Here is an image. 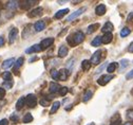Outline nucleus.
<instances>
[{"mask_svg":"<svg viewBox=\"0 0 133 125\" xmlns=\"http://www.w3.org/2000/svg\"><path fill=\"white\" fill-rule=\"evenodd\" d=\"M84 39H85V34L81 31H77L72 35V36L68 37V43H69L70 46L75 47V46L81 44L82 41H84Z\"/></svg>","mask_w":133,"mask_h":125,"instance_id":"f257e3e1","label":"nucleus"},{"mask_svg":"<svg viewBox=\"0 0 133 125\" xmlns=\"http://www.w3.org/2000/svg\"><path fill=\"white\" fill-rule=\"evenodd\" d=\"M25 104L28 107H30V108H34V107L37 105V98L35 94L33 93H30L25 97Z\"/></svg>","mask_w":133,"mask_h":125,"instance_id":"f03ea898","label":"nucleus"},{"mask_svg":"<svg viewBox=\"0 0 133 125\" xmlns=\"http://www.w3.org/2000/svg\"><path fill=\"white\" fill-rule=\"evenodd\" d=\"M113 79H114V75H112V74H105V75H102L101 78L98 79L97 83H98V85H101V86H105V85H107Z\"/></svg>","mask_w":133,"mask_h":125,"instance_id":"7ed1b4c3","label":"nucleus"},{"mask_svg":"<svg viewBox=\"0 0 133 125\" xmlns=\"http://www.w3.org/2000/svg\"><path fill=\"white\" fill-rule=\"evenodd\" d=\"M86 11V9L85 8H80V9H78L77 11H75L74 13H72L71 15H69V17L66 18V21H72V20H74V19H76L78 16H80L82 13H84Z\"/></svg>","mask_w":133,"mask_h":125,"instance_id":"20e7f679","label":"nucleus"},{"mask_svg":"<svg viewBox=\"0 0 133 125\" xmlns=\"http://www.w3.org/2000/svg\"><path fill=\"white\" fill-rule=\"evenodd\" d=\"M54 43V38L53 37H49V38H44L43 40H41V43L39 44V46L41 47V49H48L49 47H51Z\"/></svg>","mask_w":133,"mask_h":125,"instance_id":"39448f33","label":"nucleus"},{"mask_svg":"<svg viewBox=\"0 0 133 125\" xmlns=\"http://www.w3.org/2000/svg\"><path fill=\"white\" fill-rule=\"evenodd\" d=\"M17 36H18V29L17 28H13L9 33V41H10V44H14L16 38H17Z\"/></svg>","mask_w":133,"mask_h":125,"instance_id":"423d86ee","label":"nucleus"},{"mask_svg":"<svg viewBox=\"0 0 133 125\" xmlns=\"http://www.w3.org/2000/svg\"><path fill=\"white\" fill-rule=\"evenodd\" d=\"M101 54H102V52L99 51V50H97V51H95L94 53H93V55H92V57H91V64H93V65H98L99 63H101Z\"/></svg>","mask_w":133,"mask_h":125,"instance_id":"0eeeda50","label":"nucleus"},{"mask_svg":"<svg viewBox=\"0 0 133 125\" xmlns=\"http://www.w3.org/2000/svg\"><path fill=\"white\" fill-rule=\"evenodd\" d=\"M42 12H43V9L40 8V7H38V8L34 9V10H32V11L28 14V16L30 17V18H34V17L41 16V15H42Z\"/></svg>","mask_w":133,"mask_h":125,"instance_id":"6e6552de","label":"nucleus"},{"mask_svg":"<svg viewBox=\"0 0 133 125\" xmlns=\"http://www.w3.org/2000/svg\"><path fill=\"white\" fill-rule=\"evenodd\" d=\"M106 12H107V8H106V5L103 4V3L98 4V5L95 8V13H96V15H98V16H103V15H105Z\"/></svg>","mask_w":133,"mask_h":125,"instance_id":"1a4fd4ad","label":"nucleus"},{"mask_svg":"<svg viewBox=\"0 0 133 125\" xmlns=\"http://www.w3.org/2000/svg\"><path fill=\"white\" fill-rule=\"evenodd\" d=\"M113 39V35L112 33H105L103 36H102V44H105V45H108L112 41Z\"/></svg>","mask_w":133,"mask_h":125,"instance_id":"9d476101","label":"nucleus"},{"mask_svg":"<svg viewBox=\"0 0 133 125\" xmlns=\"http://www.w3.org/2000/svg\"><path fill=\"white\" fill-rule=\"evenodd\" d=\"M45 27H46V23H45V21H43V20H39V21H37V22L34 25V29H35L36 32H41L42 30L45 29Z\"/></svg>","mask_w":133,"mask_h":125,"instance_id":"9b49d317","label":"nucleus"},{"mask_svg":"<svg viewBox=\"0 0 133 125\" xmlns=\"http://www.w3.org/2000/svg\"><path fill=\"white\" fill-rule=\"evenodd\" d=\"M60 88H61V87H60V85H59V84H57V83H54V82L50 83V92H51V93L59 92Z\"/></svg>","mask_w":133,"mask_h":125,"instance_id":"f8f14e48","label":"nucleus"},{"mask_svg":"<svg viewBox=\"0 0 133 125\" xmlns=\"http://www.w3.org/2000/svg\"><path fill=\"white\" fill-rule=\"evenodd\" d=\"M58 72H59V80L60 81H65L66 79H68L69 74H70L69 71L66 70V69H64V68L63 69H60Z\"/></svg>","mask_w":133,"mask_h":125,"instance_id":"ddd939ff","label":"nucleus"},{"mask_svg":"<svg viewBox=\"0 0 133 125\" xmlns=\"http://www.w3.org/2000/svg\"><path fill=\"white\" fill-rule=\"evenodd\" d=\"M18 3H19L18 1H9V2H6L5 8L8 10H10V11H15L16 9L18 8V5H19Z\"/></svg>","mask_w":133,"mask_h":125,"instance_id":"4468645a","label":"nucleus"},{"mask_svg":"<svg viewBox=\"0 0 133 125\" xmlns=\"http://www.w3.org/2000/svg\"><path fill=\"white\" fill-rule=\"evenodd\" d=\"M42 49H41V47L39 46V45H34V46H32V47H30L29 49H26L25 50V53H38V52H40Z\"/></svg>","mask_w":133,"mask_h":125,"instance_id":"2eb2a0df","label":"nucleus"},{"mask_svg":"<svg viewBox=\"0 0 133 125\" xmlns=\"http://www.w3.org/2000/svg\"><path fill=\"white\" fill-rule=\"evenodd\" d=\"M68 52H69V50H68V48H66L65 46H60V48H59V50H58V56L59 57H65L66 55H68Z\"/></svg>","mask_w":133,"mask_h":125,"instance_id":"dca6fc26","label":"nucleus"},{"mask_svg":"<svg viewBox=\"0 0 133 125\" xmlns=\"http://www.w3.org/2000/svg\"><path fill=\"white\" fill-rule=\"evenodd\" d=\"M113 29H114V27H113L112 22L108 21V22H106V23L104 25V27L102 28V31H103L104 33H111Z\"/></svg>","mask_w":133,"mask_h":125,"instance_id":"f3484780","label":"nucleus"},{"mask_svg":"<svg viewBox=\"0 0 133 125\" xmlns=\"http://www.w3.org/2000/svg\"><path fill=\"white\" fill-rule=\"evenodd\" d=\"M15 64V58H9V59H6V61H4L3 63H2V65H1V67H2V69H9L10 67H12L13 65Z\"/></svg>","mask_w":133,"mask_h":125,"instance_id":"a211bd4d","label":"nucleus"},{"mask_svg":"<svg viewBox=\"0 0 133 125\" xmlns=\"http://www.w3.org/2000/svg\"><path fill=\"white\" fill-rule=\"evenodd\" d=\"M70 11H69V9H63V10H60V11H58L56 14H55V18L56 19H61L63 16H65L66 14H68Z\"/></svg>","mask_w":133,"mask_h":125,"instance_id":"6ab92c4d","label":"nucleus"},{"mask_svg":"<svg viewBox=\"0 0 133 125\" xmlns=\"http://www.w3.org/2000/svg\"><path fill=\"white\" fill-rule=\"evenodd\" d=\"M24 105H25V97H20L19 100L17 101V103H16V109L20 110Z\"/></svg>","mask_w":133,"mask_h":125,"instance_id":"aec40b11","label":"nucleus"},{"mask_svg":"<svg viewBox=\"0 0 133 125\" xmlns=\"http://www.w3.org/2000/svg\"><path fill=\"white\" fill-rule=\"evenodd\" d=\"M23 63H24V58L23 57H19L17 61L15 62V64H14V72H16L22 65H23Z\"/></svg>","mask_w":133,"mask_h":125,"instance_id":"412c9836","label":"nucleus"},{"mask_svg":"<svg viewBox=\"0 0 133 125\" xmlns=\"http://www.w3.org/2000/svg\"><path fill=\"white\" fill-rule=\"evenodd\" d=\"M91 62L90 61H88V59H85V61H82V63H81V68H82V70L84 71H89L90 70V68H91Z\"/></svg>","mask_w":133,"mask_h":125,"instance_id":"4be33fe9","label":"nucleus"},{"mask_svg":"<svg viewBox=\"0 0 133 125\" xmlns=\"http://www.w3.org/2000/svg\"><path fill=\"white\" fill-rule=\"evenodd\" d=\"M59 107H60V102H58V101L54 102L53 105H52V107H51V110H50V114H51V115L55 114L59 109Z\"/></svg>","mask_w":133,"mask_h":125,"instance_id":"5701e85b","label":"nucleus"},{"mask_svg":"<svg viewBox=\"0 0 133 125\" xmlns=\"http://www.w3.org/2000/svg\"><path fill=\"white\" fill-rule=\"evenodd\" d=\"M92 96H93V92H92V90H90V89H88V90H86V92H85V94H84V98H82V101H84L85 103H87L91 98H92Z\"/></svg>","mask_w":133,"mask_h":125,"instance_id":"b1692460","label":"nucleus"},{"mask_svg":"<svg viewBox=\"0 0 133 125\" xmlns=\"http://www.w3.org/2000/svg\"><path fill=\"white\" fill-rule=\"evenodd\" d=\"M117 66H118V64H117V63H111V64H109V66L107 67V71L109 72V74L113 73L114 71H115V69L117 68Z\"/></svg>","mask_w":133,"mask_h":125,"instance_id":"393cba45","label":"nucleus"},{"mask_svg":"<svg viewBox=\"0 0 133 125\" xmlns=\"http://www.w3.org/2000/svg\"><path fill=\"white\" fill-rule=\"evenodd\" d=\"M98 28H99V23H92L91 26H89L88 27V34H91V33H93V32H95L96 30H98Z\"/></svg>","mask_w":133,"mask_h":125,"instance_id":"a878e982","label":"nucleus"},{"mask_svg":"<svg viewBox=\"0 0 133 125\" xmlns=\"http://www.w3.org/2000/svg\"><path fill=\"white\" fill-rule=\"evenodd\" d=\"M14 85V82H13V79H10V80H5L3 82V88L4 89H11Z\"/></svg>","mask_w":133,"mask_h":125,"instance_id":"bb28decb","label":"nucleus"},{"mask_svg":"<svg viewBox=\"0 0 133 125\" xmlns=\"http://www.w3.org/2000/svg\"><path fill=\"white\" fill-rule=\"evenodd\" d=\"M92 46L93 47H98V46H101V44H102V37L101 36H96L93 40H92Z\"/></svg>","mask_w":133,"mask_h":125,"instance_id":"cd10ccee","label":"nucleus"},{"mask_svg":"<svg viewBox=\"0 0 133 125\" xmlns=\"http://www.w3.org/2000/svg\"><path fill=\"white\" fill-rule=\"evenodd\" d=\"M32 121H33V116H32L30 112L25 114L24 117H23V123H30V122H32Z\"/></svg>","mask_w":133,"mask_h":125,"instance_id":"c85d7f7f","label":"nucleus"},{"mask_svg":"<svg viewBox=\"0 0 133 125\" xmlns=\"http://www.w3.org/2000/svg\"><path fill=\"white\" fill-rule=\"evenodd\" d=\"M130 33H131V30H130L129 28H124V29H122V31H121V36H122V37H126V36H128Z\"/></svg>","mask_w":133,"mask_h":125,"instance_id":"c756f323","label":"nucleus"},{"mask_svg":"<svg viewBox=\"0 0 133 125\" xmlns=\"http://www.w3.org/2000/svg\"><path fill=\"white\" fill-rule=\"evenodd\" d=\"M51 76L53 80H59V72L56 69H52L51 70Z\"/></svg>","mask_w":133,"mask_h":125,"instance_id":"7c9ffc66","label":"nucleus"},{"mask_svg":"<svg viewBox=\"0 0 133 125\" xmlns=\"http://www.w3.org/2000/svg\"><path fill=\"white\" fill-rule=\"evenodd\" d=\"M74 58H70L68 61V63H66V70L69 71V72H71L72 71V68H73V63H74Z\"/></svg>","mask_w":133,"mask_h":125,"instance_id":"2f4dec72","label":"nucleus"},{"mask_svg":"<svg viewBox=\"0 0 133 125\" xmlns=\"http://www.w3.org/2000/svg\"><path fill=\"white\" fill-rule=\"evenodd\" d=\"M110 125H122V119L118 117H116V119H113L110 123Z\"/></svg>","mask_w":133,"mask_h":125,"instance_id":"473e14b6","label":"nucleus"},{"mask_svg":"<svg viewBox=\"0 0 133 125\" xmlns=\"http://www.w3.org/2000/svg\"><path fill=\"white\" fill-rule=\"evenodd\" d=\"M126 117L130 120V122H131V121H133V109L128 110V111H127V114H126Z\"/></svg>","mask_w":133,"mask_h":125,"instance_id":"72a5a7b5","label":"nucleus"},{"mask_svg":"<svg viewBox=\"0 0 133 125\" xmlns=\"http://www.w3.org/2000/svg\"><path fill=\"white\" fill-rule=\"evenodd\" d=\"M40 105L43 106V107H48V106L50 105V101L46 100V99H41V101H40Z\"/></svg>","mask_w":133,"mask_h":125,"instance_id":"f704fd0d","label":"nucleus"},{"mask_svg":"<svg viewBox=\"0 0 133 125\" xmlns=\"http://www.w3.org/2000/svg\"><path fill=\"white\" fill-rule=\"evenodd\" d=\"M66 92H68V88H66V87H61V88H60V90H59V94H60L61 97L65 96V94H66Z\"/></svg>","mask_w":133,"mask_h":125,"instance_id":"c9c22d12","label":"nucleus"},{"mask_svg":"<svg viewBox=\"0 0 133 125\" xmlns=\"http://www.w3.org/2000/svg\"><path fill=\"white\" fill-rule=\"evenodd\" d=\"M128 64H129V61L128 59H122L121 61V69L126 68L128 66Z\"/></svg>","mask_w":133,"mask_h":125,"instance_id":"e433bc0d","label":"nucleus"},{"mask_svg":"<svg viewBox=\"0 0 133 125\" xmlns=\"http://www.w3.org/2000/svg\"><path fill=\"white\" fill-rule=\"evenodd\" d=\"M2 76H3L4 81H5V80H10V79H12V73H11V72H4Z\"/></svg>","mask_w":133,"mask_h":125,"instance_id":"4c0bfd02","label":"nucleus"},{"mask_svg":"<svg viewBox=\"0 0 133 125\" xmlns=\"http://www.w3.org/2000/svg\"><path fill=\"white\" fill-rule=\"evenodd\" d=\"M4 96H5V89L0 87V101H1L4 98Z\"/></svg>","mask_w":133,"mask_h":125,"instance_id":"58836bf2","label":"nucleus"},{"mask_svg":"<svg viewBox=\"0 0 133 125\" xmlns=\"http://www.w3.org/2000/svg\"><path fill=\"white\" fill-rule=\"evenodd\" d=\"M126 79H127V80H131V79H133V69L130 71V72H128V73L126 74Z\"/></svg>","mask_w":133,"mask_h":125,"instance_id":"ea45409f","label":"nucleus"},{"mask_svg":"<svg viewBox=\"0 0 133 125\" xmlns=\"http://www.w3.org/2000/svg\"><path fill=\"white\" fill-rule=\"evenodd\" d=\"M9 124V121L6 119H2L0 120V125H8Z\"/></svg>","mask_w":133,"mask_h":125,"instance_id":"a19ab883","label":"nucleus"},{"mask_svg":"<svg viewBox=\"0 0 133 125\" xmlns=\"http://www.w3.org/2000/svg\"><path fill=\"white\" fill-rule=\"evenodd\" d=\"M132 19H133V12H131V13L128 15V17H127V20H128V21H131Z\"/></svg>","mask_w":133,"mask_h":125,"instance_id":"79ce46f5","label":"nucleus"},{"mask_svg":"<svg viewBox=\"0 0 133 125\" xmlns=\"http://www.w3.org/2000/svg\"><path fill=\"white\" fill-rule=\"evenodd\" d=\"M128 51H129L130 53H133V43H131L130 46L128 47Z\"/></svg>","mask_w":133,"mask_h":125,"instance_id":"37998d69","label":"nucleus"},{"mask_svg":"<svg viewBox=\"0 0 133 125\" xmlns=\"http://www.w3.org/2000/svg\"><path fill=\"white\" fill-rule=\"evenodd\" d=\"M11 120L14 121V122H17V121H18V117H17V116H15V115H13V116L11 117Z\"/></svg>","mask_w":133,"mask_h":125,"instance_id":"c03bdc74","label":"nucleus"},{"mask_svg":"<svg viewBox=\"0 0 133 125\" xmlns=\"http://www.w3.org/2000/svg\"><path fill=\"white\" fill-rule=\"evenodd\" d=\"M4 45V38L3 36H0V47H2Z\"/></svg>","mask_w":133,"mask_h":125,"instance_id":"a18cd8bd","label":"nucleus"},{"mask_svg":"<svg viewBox=\"0 0 133 125\" xmlns=\"http://www.w3.org/2000/svg\"><path fill=\"white\" fill-rule=\"evenodd\" d=\"M104 68H105V64H104V65H103V66H102V67H101V68H99V69H98V70H97V71H96V73H97V72H101V71H102V70H103V69H104Z\"/></svg>","mask_w":133,"mask_h":125,"instance_id":"49530a36","label":"nucleus"},{"mask_svg":"<svg viewBox=\"0 0 133 125\" xmlns=\"http://www.w3.org/2000/svg\"><path fill=\"white\" fill-rule=\"evenodd\" d=\"M3 104H4V102H0V110H1V108H2Z\"/></svg>","mask_w":133,"mask_h":125,"instance_id":"de8ad7c7","label":"nucleus"},{"mask_svg":"<svg viewBox=\"0 0 133 125\" xmlns=\"http://www.w3.org/2000/svg\"><path fill=\"white\" fill-rule=\"evenodd\" d=\"M124 125H132V122H126L124 123Z\"/></svg>","mask_w":133,"mask_h":125,"instance_id":"09e8293b","label":"nucleus"},{"mask_svg":"<svg viewBox=\"0 0 133 125\" xmlns=\"http://www.w3.org/2000/svg\"><path fill=\"white\" fill-rule=\"evenodd\" d=\"M88 125H95V123H94V122H91V123H89Z\"/></svg>","mask_w":133,"mask_h":125,"instance_id":"8fccbe9b","label":"nucleus"}]
</instances>
